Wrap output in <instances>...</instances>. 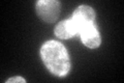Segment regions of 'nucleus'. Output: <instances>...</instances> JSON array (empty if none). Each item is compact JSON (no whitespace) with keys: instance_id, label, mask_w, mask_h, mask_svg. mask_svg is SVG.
I'll use <instances>...</instances> for the list:
<instances>
[{"instance_id":"f257e3e1","label":"nucleus","mask_w":124,"mask_h":83,"mask_svg":"<svg viewBox=\"0 0 124 83\" xmlns=\"http://www.w3.org/2000/svg\"><path fill=\"white\" fill-rule=\"evenodd\" d=\"M40 54L45 65L53 74L64 76L70 68L66 50L60 43L50 41L42 46Z\"/></svg>"},{"instance_id":"f03ea898","label":"nucleus","mask_w":124,"mask_h":83,"mask_svg":"<svg viewBox=\"0 0 124 83\" xmlns=\"http://www.w3.org/2000/svg\"><path fill=\"white\" fill-rule=\"evenodd\" d=\"M60 4L53 0H41L36 3V11L38 16L46 22H54L58 18Z\"/></svg>"},{"instance_id":"7ed1b4c3","label":"nucleus","mask_w":124,"mask_h":83,"mask_svg":"<svg viewBox=\"0 0 124 83\" xmlns=\"http://www.w3.org/2000/svg\"><path fill=\"white\" fill-rule=\"evenodd\" d=\"M95 19V14L91 7L82 5L75 10L72 16V21L76 24L78 31L82 30L84 27H87L89 25H93Z\"/></svg>"},{"instance_id":"20e7f679","label":"nucleus","mask_w":124,"mask_h":83,"mask_svg":"<svg viewBox=\"0 0 124 83\" xmlns=\"http://www.w3.org/2000/svg\"><path fill=\"white\" fill-rule=\"evenodd\" d=\"M81 31V39L84 43L85 46L89 47L91 49L97 48L100 44V37L98 31L93 25H89L84 28Z\"/></svg>"},{"instance_id":"39448f33","label":"nucleus","mask_w":124,"mask_h":83,"mask_svg":"<svg viewBox=\"0 0 124 83\" xmlns=\"http://www.w3.org/2000/svg\"><path fill=\"white\" fill-rule=\"evenodd\" d=\"M77 31L78 28L72 20H64V21L60 22L57 25L55 29V33L58 37L66 39L73 37L77 33Z\"/></svg>"},{"instance_id":"423d86ee","label":"nucleus","mask_w":124,"mask_h":83,"mask_svg":"<svg viewBox=\"0 0 124 83\" xmlns=\"http://www.w3.org/2000/svg\"><path fill=\"white\" fill-rule=\"evenodd\" d=\"M7 82H25V80L21 77H16V78H11L9 79Z\"/></svg>"}]
</instances>
